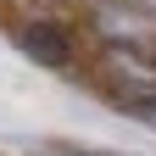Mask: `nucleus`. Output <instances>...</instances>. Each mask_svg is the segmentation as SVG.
Wrapping results in <instances>:
<instances>
[{
  "label": "nucleus",
  "mask_w": 156,
  "mask_h": 156,
  "mask_svg": "<svg viewBox=\"0 0 156 156\" xmlns=\"http://www.w3.org/2000/svg\"><path fill=\"white\" fill-rule=\"evenodd\" d=\"M95 23H101L106 39H140V23H134L117 0H101V6H95Z\"/></svg>",
  "instance_id": "nucleus-3"
},
{
  "label": "nucleus",
  "mask_w": 156,
  "mask_h": 156,
  "mask_svg": "<svg viewBox=\"0 0 156 156\" xmlns=\"http://www.w3.org/2000/svg\"><path fill=\"white\" fill-rule=\"evenodd\" d=\"M101 73L117 84V95H156V56H145L134 39H123V45H106Z\"/></svg>",
  "instance_id": "nucleus-2"
},
{
  "label": "nucleus",
  "mask_w": 156,
  "mask_h": 156,
  "mask_svg": "<svg viewBox=\"0 0 156 156\" xmlns=\"http://www.w3.org/2000/svg\"><path fill=\"white\" fill-rule=\"evenodd\" d=\"M145 6H151V11H156V0H145Z\"/></svg>",
  "instance_id": "nucleus-6"
},
{
  "label": "nucleus",
  "mask_w": 156,
  "mask_h": 156,
  "mask_svg": "<svg viewBox=\"0 0 156 156\" xmlns=\"http://www.w3.org/2000/svg\"><path fill=\"white\" fill-rule=\"evenodd\" d=\"M17 45H23V56H34V62L50 67V73H73V62H78L73 34L56 23V17H23V23H17Z\"/></svg>",
  "instance_id": "nucleus-1"
},
{
  "label": "nucleus",
  "mask_w": 156,
  "mask_h": 156,
  "mask_svg": "<svg viewBox=\"0 0 156 156\" xmlns=\"http://www.w3.org/2000/svg\"><path fill=\"white\" fill-rule=\"evenodd\" d=\"M117 106H123L128 117H140V123L156 128V95H117Z\"/></svg>",
  "instance_id": "nucleus-4"
},
{
  "label": "nucleus",
  "mask_w": 156,
  "mask_h": 156,
  "mask_svg": "<svg viewBox=\"0 0 156 156\" xmlns=\"http://www.w3.org/2000/svg\"><path fill=\"white\" fill-rule=\"evenodd\" d=\"M62 156H112V151H62Z\"/></svg>",
  "instance_id": "nucleus-5"
}]
</instances>
